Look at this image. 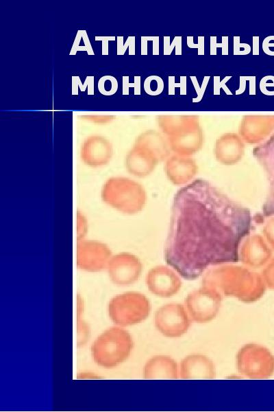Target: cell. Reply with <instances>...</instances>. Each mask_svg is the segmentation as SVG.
Wrapping results in <instances>:
<instances>
[{
  "label": "cell",
  "instance_id": "1",
  "mask_svg": "<svg viewBox=\"0 0 274 412\" xmlns=\"http://www.w3.org/2000/svg\"><path fill=\"white\" fill-rule=\"evenodd\" d=\"M252 227L249 209L199 179L175 194L164 248L166 263L195 279L210 266L236 262Z\"/></svg>",
  "mask_w": 274,
  "mask_h": 412
},
{
  "label": "cell",
  "instance_id": "2",
  "mask_svg": "<svg viewBox=\"0 0 274 412\" xmlns=\"http://www.w3.org/2000/svg\"><path fill=\"white\" fill-rule=\"evenodd\" d=\"M203 286L216 290L221 297H234L247 302L260 298L266 287L262 275L247 267L227 264L209 270L203 278Z\"/></svg>",
  "mask_w": 274,
  "mask_h": 412
},
{
  "label": "cell",
  "instance_id": "3",
  "mask_svg": "<svg viewBox=\"0 0 274 412\" xmlns=\"http://www.w3.org/2000/svg\"><path fill=\"white\" fill-rule=\"evenodd\" d=\"M133 345L132 338L127 331L120 328H110L94 341L91 346L92 357L99 366L113 368L128 358Z\"/></svg>",
  "mask_w": 274,
  "mask_h": 412
},
{
  "label": "cell",
  "instance_id": "4",
  "mask_svg": "<svg viewBox=\"0 0 274 412\" xmlns=\"http://www.w3.org/2000/svg\"><path fill=\"white\" fill-rule=\"evenodd\" d=\"M102 196L109 205L130 214L141 211L147 200L144 187L127 178L109 180L103 187Z\"/></svg>",
  "mask_w": 274,
  "mask_h": 412
},
{
  "label": "cell",
  "instance_id": "5",
  "mask_svg": "<svg viewBox=\"0 0 274 412\" xmlns=\"http://www.w3.org/2000/svg\"><path fill=\"white\" fill-rule=\"evenodd\" d=\"M151 305L148 299L137 292H127L116 295L108 305L110 319L121 326L132 325L144 321L149 314Z\"/></svg>",
  "mask_w": 274,
  "mask_h": 412
},
{
  "label": "cell",
  "instance_id": "6",
  "mask_svg": "<svg viewBox=\"0 0 274 412\" xmlns=\"http://www.w3.org/2000/svg\"><path fill=\"white\" fill-rule=\"evenodd\" d=\"M239 371L251 378H264L274 371V356L265 347L249 344L240 349L237 357Z\"/></svg>",
  "mask_w": 274,
  "mask_h": 412
},
{
  "label": "cell",
  "instance_id": "7",
  "mask_svg": "<svg viewBox=\"0 0 274 412\" xmlns=\"http://www.w3.org/2000/svg\"><path fill=\"white\" fill-rule=\"evenodd\" d=\"M222 297L214 290L203 286L190 293L186 300V310L190 319L198 323H206L217 314Z\"/></svg>",
  "mask_w": 274,
  "mask_h": 412
},
{
  "label": "cell",
  "instance_id": "8",
  "mask_svg": "<svg viewBox=\"0 0 274 412\" xmlns=\"http://www.w3.org/2000/svg\"><path fill=\"white\" fill-rule=\"evenodd\" d=\"M158 330L167 337H179L187 332L190 318L186 308L179 304H166L160 308L154 317Z\"/></svg>",
  "mask_w": 274,
  "mask_h": 412
},
{
  "label": "cell",
  "instance_id": "9",
  "mask_svg": "<svg viewBox=\"0 0 274 412\" xmlns=\"http://www.w3.org/2000/svg\"><path fill=\"white\" fill-rule=\"evenodd\" d=\"M109 276L116 284L126 286L134 283L141 275L142 265L134 255L122 253L112 258L108 264Z\"/></svg>",
  "mask_w": 274,
  "mask_h": 412
},
{
  "label": "cell",
  "instance_id": "10",
  "mask_svg": "<svg viewBox=\"0 0 274 412\" xmlns=\"http://www.w3.org/2000/svg\"><path fill=\"white\" fill-rule=\"evenodd\" d=\"M179 274L166 266H157L147 273L145 282L149 290L162 297H169L178 293L182 286Z\"/></svg>",
  "mask_w": 274,
  "mask_h": 412
},
{
  "label": "cell",
  "instance_id": "11",
  "mask_svg": "<svg viewBox=\"0 0 274 412\" xmlns=\"http://www.w3.org/2000/svg\"><path fill=\"white\" fill-rule=\"evenodd\" d=\"M253 154L264 170L268 181V193L262 206L263 215L274 216V135L257 146Z\"/></svg>",
  "mask_w": 274,
  "mask_h": 412
},
{
  "label": "cell",
  "instance_id": "12",
  "mask_svg": "<svg viewBox=\"0 0 274 412\" xmlns=\"http://www.w3.org/2000/svg\"><path fill=\"white\" fill-rule=\"evenodd\" d=\"M111 253L103 244L93 241L82 242L77 245V266L89 271H99L108 266Z\"/></svg>",
  "mask_w": 274,
  "mask_h": 412
},
{
  "label": "cell",
  "instance_id": "13",
  "mask_svg": "<svg viewBox=\"0 0 274 412\" xmlns=\"http://www.w3.org/2000/svg\"><path fill=\"white\" fill-rule=\"evenodd\" d=\"M272 257V249L259 234L247 236L239 250V259L246 266L257 268L266 265Z\"/></svg>",
  "mask_w": 274,
  "mask_h": 412
},
{
  "label": "cell",
  "instance_id": "14",
  "mask_svg": "<svg viewBox=\"0 0 274 412\" xmlns=\"http://www.w3.org/2000/svg\"><path fill=\"white\" fill-rule=\"evenodd\" d=\"M164 170L168 179L173 184L186 185L196 176L198 166L192 158L175 154L166 159Z\"/></svg>",
  "mask_w": 274,
  "mask_h": 412
},
{
  "label": "cell",
  "instance_id": "15",
  "mask_svg": "<svg viewBox=\"0 0 274 412\" xmlns=\"http://www.w3.org/2000/svg\"><path fill=\"white\" fill-rule=\"evenodd\" d=\"M203 133L198 123L169 137L171 150L176 154L190 157L198 152L203 145Z\"/></svg>",
  "mask_w": 274,
  "mask_h": 412
},
{
  "label": "cell",
  "instance_id": "16",
  "mask_svg": "<svg viewBox=\"0 0 274 412\" xmlns=\"http://www.w3.org/2000/svg\"><path fill=\"white\" fill-rule=\"evenodd\" d=\"M245 153V144L236 133H225L216 141L214 155L221 164L232 165L238 163Z\"/></svg>",
  "mask_w": 274,
  "mask_h": 412
},
{
  "label": "cell",
  "instance_id": "17",
  "mask_svg": "<svg viewBox=\"0 0 274 412\" xmlns=\"http://www.w3.org/2000/svg\"><path fill=\"white\" fill-rule=\"evenodd\" d=\"M179 374L185 379H211L215 376L212 362L201 354L190 355L181 363Z\"/></svg>",
  "mask_w": 274,
  "mask_h": 412
},
{
  "label": "cell",
  "instance_id": "18",
  "mask_svg": "<svg viewBox=\"0 0 274 412\" xmlns=\"http://www.w3.org/2000/svg\"><path fill=\"white\" fill-rule=\"evenodd\" d=\"M239 129L240 137L248 144L260 143L266 139L274 128V123L268 119L256 118V116H245Z\"/></svg>",
  "mask_w": 274,
  "mask_h": 412
},
{
  "label": "cell",
  "instance_id": "19",
  "mask_svg": "<svg viewBox=\"0 0 274 412\" xmlns=\"http://www.w3.org/2000/svg\"><path fill=\"white\" fill-rule=\"evenodd\" d=\"M176 363L166 356H155L149 359L143 368L146 379H172L177 377Z\"/></svg>",
  "mask_w": 274,
  "mask_h": 412
},
{
  "label": "cell",
  "instance_id": "20",
  "mask_svg": "<svg viewBox=\"0 0 274 412\" xmlns=\"http://www.w3.org/2000/svg\"><path fill=\"white\" fill-rule=\"evenodd\" d=\"M159 161L149 150L141 146L134 150L127 160V169L134 175L143 177L150 174Z\"/></svg>",
  "mask_w": 274,
  "mask_h": 412
},
{
  "label": "cell",
  "instance_id": "21",
  "mask_svg": "<svg viewBox=\"0 0 274 412\" xmlns=\"http://www.w3.org/2000/svg\"><path fill=\"white\" fill-rule=\"evenodd\" d=\"M141 146L152 152L159 161L169 158L171 150L169 144L159 135H147L142 139Z\"/></svg>",
  "mask_w": 274,
  "mask_h": 412
},
{
  "label": "cell",
  "instance_id": "22",
  "mask_svg": "<svg viewBox=\"0 0 274 412\" xmlns=\"http://www.w3.org/2000/svg\"><path fill=\"white\" fill-rule=\"evenodd\" d=\"M144 90L146 93L151 96L160 95L164 90L162 78L156 75L148 76L144 82Z\"/></svg>",
  "mask_w": 274,
  "mask_h": 412
},
{
  "label": "cell",
  "instance_id": "23",
  "mask_svg": "<svg viewBox=\"0 0 274 412\" xmlns=\"http://www.w3.org/2000/svg\"><path fill=\"white\" fill-rule=\"evenodd\" d=\"M98 90L103 95L110 96L118 89V81L112 76H103L98 81Z\"/></svg>",
  "mask_w": 274,
  "mask_h": 412
},
{
  "label": "cell",
  "instance_id": "24",
  "mask_svg": "<svg viewBox=\"0 0 274 412\" xmlns=\"http://www.w3.org/2000/svg\"><path fill=\"white\" fill-rule=\"evenodd\" d=\"M71 80L72 95H78V87H79L82 92L85 91L86 89L88 87V95H94V76H86L84 84L82 83L80 78L78 76H73Z\"/></svg>",
  "mask_w": 274,
  "mask_h": 412
},
{
  "label": "cell",
  "instance_id": "25",
  "mask_svg": "<svg viewBox=\"0 0 274 412\" xmlns=\"http://www.w3.org/2000/svg\"><path fill=\"white\" fill-rule=\"evenodd\" d=\"M170 36H164V55H170L173 49L175 48V55H182V36H175L170 44Z\"/></svg>",
  "mask_w": 274,
  "mask_h": 412
},
{
  "label": "cell",
  "instance_id": "26",
  "mask_svg": "<svg viewBox=\"0 0 274 412\" xmlns=\"http://www.w3.org/2000/svg\"><path fill=\"white\" fill-rule=\"evenodd\" d=\"M123 36H118L117 41V55H123L129 47V55H135V36H129L126 42L123 43Z\"/></svg>",
  "mask_w": 274,
  "mask_h": 412
},
{
  "label": "cell",
  "instance_id": "27",
  "mask_svg": "<svg viewBox=\"0 0 274 412\" xmlns=\"http://www.w3.org/2000/svg\"><path fill=\"white\" fill-rule=\"evenodd\" d=\"M222 42L221 43H216L217 36H210V54L216 55V49L218 47H221L222 49V55H228V43H229V37L228 36H222Z\"/></svg>",
  "mask_w": 274,
  "mask_h": 412
},
{
  "label": "cell",
  "instance_id": "28",
  "mask_svg": "<svg viewBox=\"0 0 274 412\" xmlns=\"http://www.w3.org/2000/svg\"><path fill=\"white\" fill-rule=\"evenodd\" d=\"M190 78L191 80V82L193 84V87L196 91V93L197 94V96L196 98H192V102L195 103V102H200L203 96L205 93L207 85L209 82V80L210 79V76H204L203 81H202V84L201 86H199L197 78L196 76H190Z\"/></svg>",
  "mask_w": 274,
  "mask_h": 412
},
{
  "label": "cell",
  "instance_id": "29",
  "mask_svg": "<svg viewBox=\"0 0 274 412\" xmlns=\"http://www.w3.org/2000/svg\"><path fill=\"white\" fill-rule=\"evenodd\" d=\"M266 286L274 289V257L266 264L262 272Z\"/></svg>",
  "mask_w": 274,
  "mask_h": 412
},
{
  "label": "cell",
  "instance_id": "30",
  "mask_svg": "<svg viewBox=\"0 0 274 412\" xmlns=\"http://www.w3.org/2000/svg\"><path fill=\"white\" fill-rule=\"evenodd\" d=\"M264 238L271 249L274 250V216L269 218L262 229Z\"/></svg>",
  "mask_w": 274,
  "mask_h": 412
},
{
  "label": "cell",
  "instance_id": "31",
  "mask_svg": "<svg viewBox=\"0 0 274 412\" xmlns=\"http://www.w3.org/2000/svg\"><path fill=\"white\" fill-rule=\"evenodd\" d=\"M175 76H169V95H175V88L179 87L180 88V95H186V85L187 80L186 76H180V82L175 83Z\"/></svg>",
  "mask_w": 274,
  "mask_h": 412
},
{
  "label": "cell",
  "instance_id": "32",
  "mask_svg": "<svg viewBox=\"0 0 274 412\" xmlns=\"http://www.w3.org/2000/svg\"><path fill=\"white\" fill-rule=\"evenodd\" d=\"M82 34L83 30H79L77 31L69 55H75L78 51H86L87 52L88 55H95L92 48H90L85 45H79V43L82 39Z\"/></svg>",
  "mask_w": 274,
  "mask_h": 412
},
{
  "label": "cell",
  "instance_id": "33",
  "mask_svg": "<svg viewBox=\"0 0 274 412\" xmlns=\"http://www.w3.org/2000/svg\"><path fill=\"white\" fill-rule=\"evenodd\" d=\"M129 78L128 76H123V95H128L129 94V87L134 88V95H140V76H135L134 83H129Z\"/></svg>",
  "mask_w": 274,
  "mask_h": 412
},
{
  "label": "cell",
  "instance_id": "34",
  "mask_svg": "<svg viewBox=\"0 0 274 412\" xmlns=\"http://www.w3.org/2000/svg\"><path fill=\"white\" fill-rule=\"evenodd\" d=\"M232 78V76H225L222 80H221V78L219 76H214L213 78V93L214 95H220V89H223L224 92L227 95H232V91L226 85L227 82Z\"/></svg>",
  "mask_w": 274,
  "mask_h": 412
},
{
  "label": "cell",
  "instance_id": "35",
  "mask_svg": "<svg viewBox=\"0 0 274 412\" xmlns=\"http://www.w3.org/2000/svg\"><path fill=\"white\" fill-rule=\"evenodd\" d=\"M240 36H234V55H247L251 52V46L248 43H240Z\"/></svg>",
  "mask_w": 274,
  "mask_h": 412
},
{
  "label": "cell",
  "instance_id": "36",
  "mask_svg": "<svg viewBox=\"0 0 274 412\" xmlns=\"http://www.w3.org/2000/svg\"><path fill=\"white\" fill-rule=\"evenodd\" d=\"M194 37L193 36H187V45L190 48H197L198 49L197 54L199 56L204 55V41L205 37L203 36H198V43L195 44L193 42Z\"/></svg>",
  "mask_w": 274,
  "mask_h": 412
},
{
  "label": "cell",
  "instance_id": "37",
  "mask_svg": "<svg viewBox=\"0 0 274 412\" xmlns=\"http://www.w3.org/2000/svg\"><path fill=\"white\" fill-rule=\"evenodd\" d=\"M260 90L266 95L268 87H274V76H266L260 82Z\"/></svg>",
  "mask_w": 274,
  "mask_h": 412
},
{
  "label": "cell",
  "instance_id": "38",
  "mask_svg": "<svg viewBox=\"0 0 274 412\" xmlns=\"http://www.w3.org/2000/svg\"><path fill=\"white\" fill-rule=\"evenodd\" d=\"M115 36H96L95 41H99L102 42V55H108V43L111 41H114Z\"/></svg>",
  "mask_w": 274,
  "mask_h": 412
},
{
  "label": "cell",
  "instance_id": "39",
  "mask_svg": "<svg viewBox=\"0 0 274 412\" xmlns=\"http://www.w3.org/2000/svg\"><path fill=\"white\" fill-rule=\"evenodd\" d=\"M262 47L266 54L273 56L271 48H274V36L266 37L262 41Z\"/></svg>",
  "mask_w": 274,
  "mask_h": 412
},
{
  "label": "cell",
  "instance_id": "40",
  "mask_svg": "<svg viewBox=\"0 0 274 412\" xmlns=\"http://www.w3.org/2000/svg\"><path fill=\"white\" fill-rule=\"evenodd\" d=\"M248 76H240L239 78L240 84L239 88L236 91V95H240L245 92L246 89V82L249 80Z\"/></svg>",
  "mask_w": 274,
  "mask_h": 412
},
{
  "label": "cell",
  "instance_id": "41",
  "mask_svg": "<svg viewBox=\"0 0 274 412\" xmlns=\"http://www.w3.org/2000/svg\"><path fill=\"white\" fill-rule=\"evenodd\" d=\"M153 55H159V44L160 37L158 36H153Z\"/></svg>",
  "mask_w": 274,
  "mask_h": 412
},
{
  "label": "cell",
  "instance_id": "42",
  "mask_svg": "<svg viewBox=\"0 0 274 412\" xmlns=\"http://www.w3.org/2000/svg\"><path fill=\"white\" fill-rule=\"evenodd\" d=\"M253 55H259V44L260 37L258 36H253Z\"/></svg>",
  "mask_w": 274,
  "mask_h": 412
},
{
  "label": "cell",
  "instance_id": "43",
  "mask_svg": "<svg viewBox=\"0 0 274 412\" xmlns=\"http://www.w3.org/2000/svg\"><path fill=\"white\" fill-rule=\"evenodd\" d=\"M140 39H141L140 54H141V55H147V54H148L147 43L149 41L147 38V36H142Z\"/></svg>",
  "mask_w": 274,
  "mask_h": 412
}]
</instances>
